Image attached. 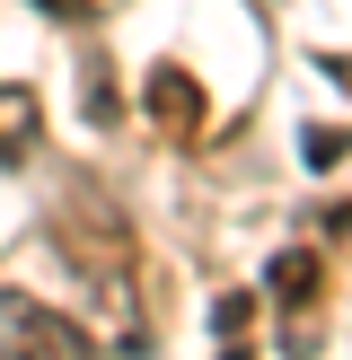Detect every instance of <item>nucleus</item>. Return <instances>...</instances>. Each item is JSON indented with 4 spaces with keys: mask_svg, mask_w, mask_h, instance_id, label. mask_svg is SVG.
<instances>
[{
    "mask_svg": "<svg viewBox=\"0 0 352 360\" xmlns=\"http://www.w3.org/2000/svg\"><path fill=\"white\" fill-rule=\"evenodd\" d=\"M0 334H9V343H44V352H88V334L70 326V316L35 308V299H0Z\"/></svg>",
    "mask_w": 352,
    "mask_h": 360,
    "instance_id": "1",
    "label": "nucleus"
},
{
    "mask_svg": "<svg viewBox=\"0 0 352 360\" xmlns=\"http://www.w3.org/2000/svg\"><path fill=\"white\" fill-rule=\"evenodd\" d=\"M308 290H317V255H299V246L273 255V299H282V308H299Z\"/></svg>",
    "mask_w": 352,
    "mask_h": 360,
    "instance_id": "2",
    "label": "nucleus"
}]
</instances>
